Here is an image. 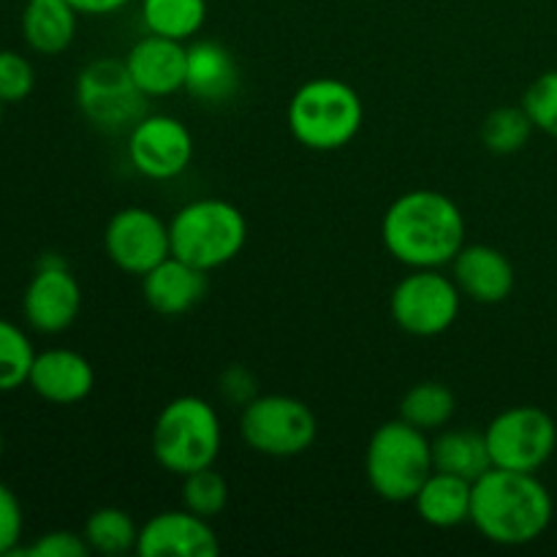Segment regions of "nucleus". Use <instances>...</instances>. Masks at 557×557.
<instances>
[{
	"label": "nucleus",
	"instance_id": "nucleus-29",
	"mask_svg": "<svg viewBox=\"0 0 557 557\" xmlns=\"http://www.w3.org/2000/svg\"><path fill=\"white\" fill-rule=\"evenodd\" d=\"M522 109L536 125V131L557 139V69L531 82V87L522 96Z\"/></svg>",
	"mask_w": 557,
	"mask_h": 557
},
{
	"label": "nucleus",
	"instance_id": "nucleus-19",
	"mask_svg": "<svg viewBox=\"0 0 557 557\" xmlns=\"http://www.w3.org/2000/svg\"><path fill=\"white\" fill-rule=\"evenodd\" d=\"M207 275L210 272L199 270L177 256H169L147 275H141V297H145L147 308L156 310L158 315L177 319L205 299L207 288H210Z\"/></svg>",
	"mask_w": 557,
	"mask_h": 557
},
{
	"label": "nucleus",
	"instance_id": "nucleus-14",
	"mask_svg": "<svg viewBox=\"0 0 557 557\" xmlns=\"http://www.w3.org/2000/svg\"><path fill=\"white\" fill-rule=\"evenodd\" d=\"M212 520L188 509L161 511L139 528V557H215L221 553Z\"/></svg>",
	"mask_w": 557,
	"mask_h": 557
},
{
	"label": "nucleus",
	"instance_id": "nucleus-24",
	"mask_svg": "<svg viewBox=\"0 0 557 557\" xmlns=\"http://www.w3.org/2000/svg\"><path fill=\"white\" fill-rule=\"evenodd\" d=\"M455 413V392L446 384H441V381H419L400 400V419H406L413 428L424 430V433H438V430L449 428Z\"/></svg>",
	"mask_w": 557,
	"mask_h": 557
},
{
	"label": "nucleus",
	"instance_id": "nucleus-18",
	"mask_svg": "<svg viewBox=\"0 0 557 557\" xmlns=\"http://www.w3.org/2000/svg\"><path fill=\"white\" fill-rule=\"evenodd\" d=\"M243 87V71L228 47L212 38H196L188 44V71L185 92L205 107H223L234 101Z\"/></svg>",
	"mask_w": 557,
	"mask_h": 557
},
{
	"label": "nucleus",
	"instance_id": "nucleus-5",
	"mask_svg": "<svg viewBox=\"0 0 557 557\" xmlns=\"http://www.w3.org/2000/svg\"><path fill=\"white\" fill-rule=\"evenodd\" d=\"M435 471L430 433L406 419L384 422L368 441L364 476L370 490L386 504H411L424 479Z\"/></svg>",
	"mask_w": 557,
	"mask_h": 557
},
{
	"label": "nucleus",
	"instance_id": "nucleus-12",
	"mask_svg": "<svg viewBox=\"0 0 557 557\" xmlns=\"http://www.w3.org/2000/svg\"><path fill=\"white\" fill-rule=\"evenodd\" d=\"M82 313V286L63 256L44 253L22 294V319L38 335L71 330Z\"/></svg>",
	"mask_w": 557,
	"mask_h": 557
},
{
	"label": "nucleus",
	"instance_id": "nucleus-21",
	"mask_svg": "<svg viewBox=\"0 0 557 557\" xmlns=\"http://www.w3.org/2000/svg\"><path fill=\"white\" fill-rule=\"evenodd\" d=\"M471 500H473V482L455 476L446 471H433L419 493L413 495V509L419 520L428 522L430 528H460L471 522Z\"/></svg>",
	"mask_w": 557,
	"mask_h": 557
},
{
	"label": "nucleus",
	"instance_id": "nucleus-2",
	"mask_svg": "<svg viewBox=\"0 0 557 557\" xmlns=\"http://www.w3.org/2000/svg\"><path fill=\"white\" fill-rule=\"evenodd\" d=\"M553 495L536 473L490 468L473 482L471 525L498 547H525L553 522Z\"/></svg>",
	"mask_w": 557,
	"mask_h": 557
},
{
	"label": "nucleus",
	"instance_id": "nucleus-20",
	"mask_svg": "<svg viewBox=\"0 0 557 557\" xmlns=\"http://www.w3.org/2000/svg\"><path fill=\"white\" fill-rule=\"evenodd\" d=\"M79 11L69 0H25L20 30L27 47L44 58L63 54L74 44Z\"/></svg>",
	"mask_w": 557,
	"mask_h": 557
},
{
	"label": "nucleus",
	"instance_id": "nucleus-28",
	"mask_svg": "<svg viewBox=\"0 0 557 557\" xmlns=\"http://www.w3.org/2000/svg\"><path fill=\"white\" fill-rule=\"evenodd\" d=\"M226 504L228 484L212 466L183 476V509L194 511L205 520H215L218 515H223Z\"/></svg>",
	"mask_w": 557,
	"mask_h": 557
},
{
	"label": "nucleus",
	"instance_id": "nucleus-22",
	"mask_svg": "<svg viewBox=\"0 0 557 557\" xmlns=\"http://www.w3.org/2000/svg\"><path fill=\"white\" fill-rule=\"evenodd\" d=\"M433 466L435 471L455 473L468 482H476L493 468L487 438L476 430H438L433 438Z\"/></svg>",
	"mask_w": 557,
	"mask_h": 557
},
{
	"label": "nucleus",
	"instance_id": "nucleus-11",
	"mask_svg": "<svg viewBox=\"0 0 557 557\" xmlns=\"http://www.w3.org/2000/svg\"><path fill=\"white\" fill-rule=\"evenodd\" d=\"M194 134L174 114L147 112L128 131L125 156L136 174L156 183L177 180L194 161Z\"/></svg>",
	"mask_w": 557,
	"mask_h": 557
},
{
	"label": "nucleus",
	"instance_id": "nucleus-36",
	"mask_svg": "<svg viewBox=\"0 0 557 557\" xmlns=\"http://www.w3.org/2000/svg\"><path fill=\"white\" fill-rule=\"evenodd\" d=\"M3 109H5V103L0 101V123H3Z\"/></svg>",
	"mask_w": 557,
	"mask_h": 557
},
{
	"label": "nucleus",
	"instance_id": "nucleus-30",
	"mask_svg": "<svg viewBox=\"0 0 557 557\" xmlns=\"http://www.w3.org/2000/svg\"><path fill=\"white\" fill-rule=\"evenodd\" d=\"M36 87V69L30 60L14 49H0V101L5 107L22 103Z\"/></svg>",
	"mask_w": 557,
	"mask_h": 557
},
{
	"label": "nucleus",
	"instance_id": "nucleus-35",
	"mask_svg": "<svg viewBox=\"0 0 557 557\" xmlns=\"http://www.w3.org/2000/svg\"><path fill=\"white\" fill-rule=\"evenodd\" d=\"M3 449H5V441H3V430H0V457H3Z\"/></svg>",
	"mask_w": 557,
	"mask_h": 557
},
{
	"label": "nucleus",
	"instance_id": "nucleus-1",
	"mask_svg": "<svg viewBox=\"0 0 557 557\" xmlns=\"http://www.w3.org/2000/svg\"><path fill=\"white\" fill-rule=\"evenodd\" d=\"M381 239L392 259L408 270H441L466 245V218L441 190H408L384 212Z\"/></svg>",
	"mask_w": 557,
	"mask_h": 557
},
{
	"label": "nucleus",
	"instance_id": "nucleus-9",
	"mask_svg": "<svg viewBox=\"0 0 557 557\" xmlns=\"http://www.w3.org/2000/svg\"><path fill=\"white\" fill-rule=\"evenodd\" d=\"M493 468L536 473L557 449V424L544 408L515 406L500 411L484 430Z\"/></svg>",
	"mask_w": 557,
	"mask_h": 557
},
{
	"label": "nucleus",
	"instance_id": "nucleus-8",
	"mask_svg": "<svg viewBox=\"0 0 557 557\" xmlns=\"http://www.w3.org/2000/svg\"><path fill=\"white\" fill-rule=\"evenodd\" d=\"M239 435L253 451L275 460L305 455L315 444L319 419L292 395H259L239 413Z\"/></svg>",
	"mask_w": 557,
	"mask_h": 557
},
{
	"label": "nucleus",
	"instance_id": "nucleus-31",
	"mask_svg": "<svg viewBox=\"0 0 557 557\" xmlns=\"http://www.w3.org/2000/svg\"><path fill=\"white\" fill-rule=\"evenodd\" d=\"M22 531H25V515L20 498L9 484L0 482V557L20 555Z\"/></svg>",
	"mask_w": 557,
	"mask_h": 557
},
{
	"label": "nucleus",
	"instance_id": "nucleus-15",
	"mask_svg": "<svg viewBox=\"0 0 557 557\" xmlns=\"http://www.w3.org/2000/svg\"><path fill=\"white\" fill-rule=\"evenodd\" d=\"M125 69L147 98H169L185 90L188 47L174 38L147 33L125 54Z\"/></svg>",
	"mask_w": 557,
	"mask_h": 557
},
{
	"label": "nucleus",
	"instance_id": "nucleus-25",
	"mask_svg": "<svg viewBox=\"0 0 557 557\" xmlns=\"http://www.w3.org/2000/svg\"><path fill=\"white\" fill-rule=\"evenodd\" d=\"M82 536H85L90 553L114 557L136 553L139 528H136L134 517L128 511L117 509V506H101L85 520Z\"/></svg>",
	"mask_w": 557,
	"mask_h": 557
},
{
	"label": "nucleus",
	"instance_id": "nucleus-26",
	"mask_svg": "<svg viewBox=\"0 0 557 557\" xmlns=\"http://www.w3.org/2000/svg\"><path fill=\"white\" fill-rule=\"evenodd\" d=\"M536 125L531 123L528 112L520 107H498L484 117L482 145L493 156H515L531 141Z\"/></svg>",
	"mask_w": 557,
	"mask_h": 557
},
{
	"label": "nucleus",
	"instance_id": "nucleus-27",
	"mask_svg": "<svg viewBox=\"0 0 557 557\" xmlns=\"http://www.w3.org/2000/svg\"><path fill=\"white\" fill-rule=\"evenodd\" d=\"M33 359H36V348L27 332L0 315V395L27 386Z\"/></svg>",
	"mask_w": 557,
	"mask_h": 557
},
{
	"label": "nucleus",
	"instance_id": "nucleus-7",
	"mask_svg": "<svg viewBox=\"0 0 557 557\" xmlns=\"http://www.w3.org/2000/svg\"><path fill=\"white\" fill-rule=\"evenodd\" d=\"M76 107L92 128L103 134H128L147 114L150 98L131 79L125 60L96 58L79 71L74 85Z\"/></svg>",
	"mask_w": 557,
	"mask_h": 557
},
{
	"label": "nucleus",
	"instance_id": "nucleus-4",
	"mask_svg": "<svg viewBox=\"0 0 557 557\" xmlns=\"http://www.w3.org/2000/svg\"><path fill=\"white\" fill-rule=\"evenodd\" d=\"M223 428L215 406L205 397L183 395L169 400L152 424L150 449L158 466L174 476H188L215 466Z\"/></svg>",
	"mask_w": 557,
	"mask_h": 557
},
{
	"label": "nucleus",
	"instance_id": "nucleus-32",
	"mask_svg": "<svg viewBox=\"0 0 557 557\" xmlns=\"http://www.w3.org/2000/svg\"><path fill=\"white\" fill-rule=\"evenodd\" d=\"M20 555L27 557H87L90 547H87L85 536L74 531H49L38 536L30 547H22Z\"/></svg>",
	"mask_w": 557,
	"mask_h": 557
},
{
	"label": "nucleus",
	"instance_id": "nucleus-33",
	"mask_svg": "<svg viewBox=\"0 0 557 557\" xmlns=\"http://www.w3.org/2000/svg\"><path fill=\"white\" fill-rule=\"evenodd\" d=\"M218 392H221V397L228 406L245 408L250 400L259 397V381H256V375L250 373L248 368L232 364V368L223 370L221 379H218Z\"/></svg>",
	"mask_w": 557,
	"mask_h": 557
},
{
	"label": "nucleus",
	"instance_id": "nucleus-13",
	"mask_svg": "<svg viewBox=\"0 0 557 557\" xmlns=\"http://www.w3.org/2000/svg\"><path fill=\"white\" fill-rule=\"evenodd\" d=\"M103 250L117 270L147 275L172 256L169 223L147 207H125L109 218L103 228Z\"/></svg>",
	"mask_w": 557,
	"mask_h": 557
},
{
	"label": "nucleus",
	"instance_id": "nucleus-3",
	"mask_svg": "<svg viewBox=\"0 0 557 557\" xmlns=\"http://www.w3.org/2000/svg\"><path fill=\"white\" fill-rule=\"evenodd\" d=\"M286 120L299 145L315 152H335L351 145L362 131L364 103L348 82L315 76L294 90Z\"/></svg>",
	"mask_w": 557,
	"mask_h": 557
},
{
	"label": "nucleus",
	"instance_id": "nucleus-10",
	"mask_svg": "<svg viewBox=\"0 0 557 557\" xmlns=\"http://www.w3.org/2000/svg\"><path fill=\"white\" fill-rule=\"evenodd\" d=\"M462 294L441 270H411L389 297V313L406 335H444L460 315Z\"/></svg>",
	"mask_w": 557,
	"mask_h": 557
},
{
	"label": "nucleus",
	"instance_id": "nucleus-6",
	"mask_svg": "<svg viewBox=\"0 0 557 557\" xmlns=\"http://www.w3.org/2000/svg\"><path fill=\"white\" fill-rule=\"evenodd\" d=\"M172 256L212 272L243 253L248 243V221L243 210L226 199H196L180 207L169 221Z\"/></svg>",
	"mask_w": 557,
	"mask_h": 557
},
{
	"label": "nucleus",
	"instance_id": "nucleus-17",
	"mask_svg": "<svg viewBox=\"0 0 557 557\" xmlns=\"http://www.w3.org/2000/svg\"><path fill=\"white\" fill-rule=\"evenodd\" d=\"M27 386L52 406H76L96 386V370L85 354L74 348H44L33 359Z\"/></svg>",
	"mask_w": 557,
	"mask_h": 557
},
{
	"label": "nucleus",
	"instance_id": "nucleus-23",
	"mask_svg": "<svg viewBox=\"0 0 557 557\" xmlns=\"http://www.w3.org/2000/svg\"><path fill=\"white\" fill-rule=\"evenodd\" d=\"M141 25L147 33L190 41L207 22V0H141Z\"/></svg>",
	"mask_w": 557,
	"mask_h": 557
},
{
	"label": "nucleus",
	"instance_id": "nucleus-16",
	"mask_svg": "<svg viewBox=\"0 0 557 557\" xmlns=\"http://www.w3.org/2000/svg\"><path fill=\"white\" fill-rule=\"evenodd\" d=\"M449 267L460 294L471 302L500 305L515 292V264L504 250L493 248V245H462Z\"/></svg>",
	"mask_w": 557,
	"mask_h": 557
},
{
	"label": "nucleus",
	"instance_id": "nucleus-34",
	"mask_svg": "<svg viewBox=\"0 0 557 557\" xmlns=\"http://www.w3.org/2000/svg\"><path fill=\"white\" fill-rule=\"evenodd\" d=\"M69 3L85 16H109L117 14L120 9H125L131 0H69Z\"/></svg>",
	"mask_w": 557,
	"mask_h": 557
}]
</instances>
